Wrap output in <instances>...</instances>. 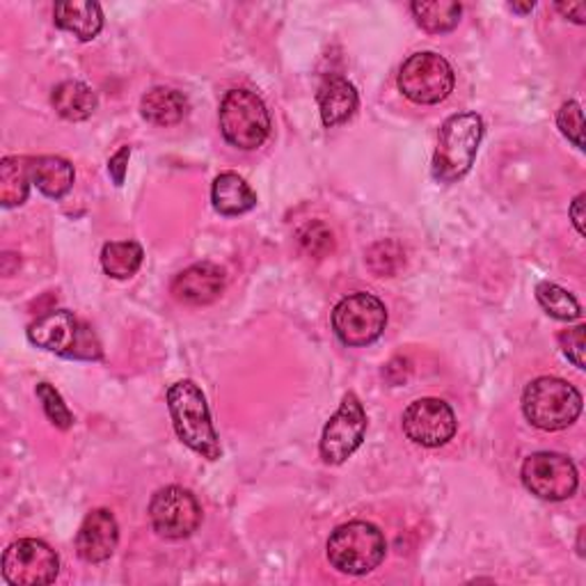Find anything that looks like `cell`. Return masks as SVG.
Returning <instances> with one entry per match:
<instances>
[{"label": "cell", "instance_id": "603a6c76", "mask_svg": "<svg viewBox=\"0 0 586 586\" xmlns=\"http://www.w3.org/2000/svg\"><path fill=\"white\" fill-rule=\"evenodd\" d=\"M142 248L136 241H112L101 250V266L106 276L115 280H129L142 266Z\"/></svg>", "mask_w": 586, "mask_h": 586}, {"label": "cell", "instance_id": "44dd1931", "mask_svg": "<svg viewBox=\"0 0 586 586\" xmlns=\"http://www.w3.org/2000/svg\"><path fill=\"white\" fill-rule=\"evenodd\" d=\"M32 183L47 198L60 200L73 186V166L60 156H37L32 159Z\"/></svg>", "mask_w": 586, "mask_h": 586}, {"label": "cell", "instance_id": "4316f807", "mask_svg": "<svg viewBox=\"0 0 586 586\" xmlns=\"http://www.w3.org/2000/svg\"><path fill=\"white\" fill-rule=\"evenodd\" d=\"M37 399L42 401V408H44L47 417L60 428V431H67V428H71L73 415L69 413V408L64 406L60 393H58V389L53 385L39 383L37 385Z\"/></svg>", "mask_w": 586, "mask_h": 586}, {"label": "cell", "instance_id": "7402d4cb", "mask_svg": "<svg viewBox=\"0 0 586 586\" xmlns=\"http://www.w3.org/2000/svg\"><path fill=\"white\" fill-rule=\"evenodd\" d=\"M51 103L64 120L86 122L97 110V95L90 86L81 81H64L53 90Z\"/></svg>", "mask_w": 586, "mask_h": 586}, {"label": "cell", "instance_id": "ffe728a7", "mask_svg": "<svg viewBox=\"0 0 586 586\" xmlns=\"http://www.w3.org/2000/svg\"><path fill=\"white\" fill-rule=\"evenodd\" d=\"M32 183V159L28 156H8L0 163V205L6 209L21 207L28 200Z\"/></svg>", "mask_w": 586, "mask_h": 586}, {"label": "cell", "instance_id": "6da1fadb", "mask_svg": "<svg viewBox=\"0 0 586 586\" xmlns=\"http://www.w3.org/2000/svg\"><path fill=\"white\" fill-rule=\"evenodd\" d=\"M168 408L179 440L207 460H218L222 447L211 421L207 397L192 380H179L168 389Z\"/></svg>", "mask_w": 586, "mask_h": 586}, {"label": "cell", "instance_id": "5bb4252c", "mask_svg": "<svg viewBox=\"0 0 586 586\" xmlns=\"http://www.w3.org/2000/svg\"><path fill=\"white\" fill-rule=\"evenodd\" d=\"M120 543V527L108 509L92 511L76 534V553L88 564L108 562Z\"/></svg>", "mask_w": 586, "mask_h": 586}, {"label": "cell", "instance_id": "d6a6232c", "mask_svg": "<svg viewBox=\"0 0 586 586\" xmlns=\"http://www.w3.org/2000/svg\"><path fill=\"white\" fill-rule=\"evenodd\" d=\"M584 192L582 195H577V198H575V202H573V207H570V218H573V225H575V229L582 234V237H584Z\"/></svg>", "mask_w": 586, "mask_h": 586}, {"label": "cell", "instance_id": "d6986e66", "mask_svg": "<svg viewBox=\"0 0 586 586\" xmlns=\"http://www.w3.org/2000/svg\"><path fill=\"white\" fill-rule=\"evenodd\" d=\"M140 112L149 125L175 127L188 115V99L172 88H153L142 97Z\"/></svg>", "mask_w": 586, "mask_h": 586}, {"label": "cell", "instance_id": "277c9868", "mask_svg": "<svg viewBox=\"0 0 586 586\" xmlns=\"http://www.w3.org/2000/svg\"><path fill=\"white\" fill-rule=\"evenodd\" d=\"M523 413L540 431H564L582 415V395L562 378L543 376L525 387Z\"/></svg>", "mask_w": 586, "mask_h": 586}, {"label": "cell", "instance_id": "ac0fdd59", "mask_svg": "<svg viewBox=\"0 0 586 586\" xmlns=\"http://www.w3.org/2000/svg\"><path fill=\"white\" fill-rule=\"evenodd\" d=\"M213 209L222 216H241L255 209L257 195L250 183L237 172H222L211 188Z\"/></svg>", "mask_w": 586, "mask_h": 586}, {"label": "cell", "instance_id": "52a82bcc", "mask_svg": "<svg viewBox=\"0 0 586 586\" xmlns=\"http://www.w3.org/2000/svg\"><path fill=\"white\" fill-rule=\"evenodd\" d=\"M387 328V309L380 298L358 291L341 298L332 311V330L346 346H369Z\"/></svg>", "mask_w": 586, "mask_h": 586}, {"label": "cell", "instance_id": "4dcf8cb0", "mask_svg": "<svg viewBox=\"0 0 586 586\" xmlns=\"http://www.w3.org/2000/svg\"><path fill=\"white\" fill-rule=\"evenodd\" d=\"M129 159H131V147H129V145L122 147V149L117 151L115 156H110V161H108V172H110L115 186H122V183H125Z\"/></svg>", "mask_w": 586, "mask_h": 586}, {"label": "cell", "instance_id": "1f68e13d", "mask_svg": "<svg viewBox=\"0 0 586 586\" xmlns=\"http://www.w3.org/2000/svg\"><path fill=\"white\" fill-rule=\"evenodd\" d=\"M557 10L566 17V19H570L573 23H577V26H584L586 23V3H582V0H577V3H559L557 6Z\"/></svg>", "mask_w": 586, "mask_h": 586}, {"label": "cell", "instance_id": "836d02e7", "mask_svg": "<svg viewBox=\"0 0 586 586\" xmlns=\"http://www.w3.org/2000/svg\"><path fill=\"white\" fill-rule=\"evenodd\" d=\"M514 12H518V14H529L534 8H536V3H532V0H529V3H511L509 6Z\"/></svg>", "mask_w": 586, "mask_h": 586}, {"label": "cell", "instance_id": "9a60e30c", "mask_svg": "<svg viewBox=\"0 0 586 586\" xmlns=\"http://www.w3.org/2000/svg\"><path fill=\"white\" fill-rule=\"evenodd\" d=\"M225 289V270L202 261L181 270L172 282V296L186 305H211Z\"/></svg>", "mask_w": 586, "mask_h": 586}, {"label": "cell", "instance_id": "9c48e42d", "mask_svg": "<svg viewBox=\"0 0 586 586\" xmlns=\"http://www.w3.org/2000/svg\"><path fill=\"white\" fill-rule=\"evenodd\" d=\"M523 484L538 499L564 501L577 490V467L564 454L538 451L523 465Z\"/></svg>", "mask_w": 586, "mask_h": 586}, {"label": "cell", "instance_id": "cb8c5ba5", "mask_svg": "<svg viewBox=\"0 0 586 586\" xmlns=\"http://www.w3.org/2000/svg\"><path fill=\"white\" fill-rule=\"evenodd\" d=\"M415 21L419 28L434 34L451 32L463 14L460 3H454V0H431V3H413L410 6Z\"/></svg>", "mask_w": 586, "mask_h": 586}, {"label": "cell", "instance_id": "83f0119b", "mask_svg": "<svg viewBox=\"0 0 586 586\" xmlns=\"http://www.w3.org/2000/svg\"><path fill=\"white\" fill-rule=\"evenodd\" d=\"M557 125L562 133L577 147L584 149V117L577 101H566L557 115Z\"/></svg>", "mask_w": 586, "mask_h": 586}, {"label": "cell", "instance_id": "ba28073f", "mask_svg": "<svg viewBox=\"0 0 586 586\" xmlns=\"http://www.w3.org/2000/svg\"><path fill=\"white\" fill-rule=\"evenodd\" d=\"M456 86L451 64L431 51L410 56L399 71V90L406 99L419 106H436L445 101Z\"/></svg>", "mask_w": 586, "mask_h": 586}, {"label": "cell", "instance_id": "8fae6325", "mask_svg": "<svg viewBox=\"0 0 586 586\" xmlns=\"http://www.w3.org/2000/svg\"><path fill=\"white\" fill-rule=\"evenodd\" d=\"M149 520L153 532L163 538H188L202 523L200 501L186 488H163L149 501Z\"/></svg>", "mask_w": 586, "mask_h": 586}, {"label": "cell", "instance_id": "7a4b0ae2", "mask_svg": "<svg viewBox=\"0 0 586 586\" xmlns=\"http://www.w3.org/2000/svg\"><path fill=\"white\" fill-rule=\"evenodd\" d=\"M484 138V120L477 112L451 115L440 127L434 156V177L440 183H454L473 170Z\"/></svg>", "mask_w": 586, "mask_h": 586}, {"label": "cell", "instance_id": "f1b7e54d", "mask_svg": "<svg viewBox=\"0 0 586 586\" xmlns=\"http://www.w3.org/2000/svg\"><path fill=\"white\" fill-rule=\"evenodd\" d=\"M300 244L311 257H326L332 250V246H335L332 231L324 222L307 225L300 231Z\"/></svg>", "mask_w": 586, "mask_h": 586}, {"label": "cell", "instance_id": "5b68a950", "mask_svg": "<svg viewBox=\"0 0 586 586\" xmlns=\"http://www.w3.org/2000/svg\"><path fill=\"white\" fill-rule=\"evenodd\" d=\"M328 562L344 575H367L385 559L387 543L383 532L371 523H346L328 538Z\"/></svg>", "mask_w": 586, "mask_h": 586}, {"label": "cell", "instance_id": "3957f363", "mask_svg": "<svg viewBox=\"0 0 586 586\" xmlns=\"http://www.w3.org/2000/svg\"><path fill=\"white\" fill-rule=\"evenodd\" d=\"M28 339L69 360H101L103 350L95 330L78 321L71 311L56 309L28 326Z\"/></svg>", "mask_w": 586, "mask_h": 586}, {"label": "cell", "instance_id": "e0dca14e", "mask_svg": "<svg viewBox=\"0 0 586 586\" xmlns=\"http://www.w3.org/2000/svg\"><path fill=\"white\" fill-rule=\"evenodd\" d=\"M56 26L71 32L81 42H92V39L103 28V12L99 3L92 0H73V3H58L53 10Z\"/></svg>", "mask_w": 586, "mask_h": 586}, {"label": "cell", "instance_id": "4fadbf2b", "mask_svg": "<svg viewBox=\"0 0 586 586\" xmlns=\"http://www.w3.org/2000/svg\"><path fill=\"white\" fill-rule=\"evenodd\" d=\"M404 434L421 447H443L456 434V415L443 399H417L404 413Z\"/></svg>", "mask_w": 586, "mask_h": 586}, {"label": "cell", "instance_id": "2e32d148", "mask_svg": "<svg viewBox=\"0 0 586 586\" xmlns=\"http://www.w3.org/2000/svg\"><path fill=\"white\" fill-rule=\"evenodd\" d=\"M317 99H319L321 120L328 129L348 122L350 117L356 115L360 103L354 83H348L344 76H328L319 88Z\"/></svg>", "mask_w": 586, "mask_h": 586}, {"label": "cell", "instance_id": "8992f818", "mask_svg": "<svg viewBox=\"0 0 586 586\" xmlns=\"http://www.w3.org/2000/svg\"><path fill=\"white\" fill-rule=\"evenodd\" d=\"M220 131L239 149H257L270 133V115L250 90H229L220 103Z\"/></svg>", "mask_w": 586, "mask_h": 586}, {"label": "cell", "instance_id": "484cf974", "mask_svg": "<svg viewBox=\"0 0 586 586\" xmlns=\"http://www.w3.org/2000/svg\"><path fill=\"white\" fill-rule=\"evenodd\" d=\"M367 261L369 268L376 272V276H395V272L404 266V250L393 244V241H383L376 244L369 252H367Z\"/></svg>", "mask_w": 586, "mask_h": 586}, {"label": "cell", "instance_id": "30bf717a", "mask_svg": "<svg viewBox=\"0 0 586 586\" xmlns=\"http://www.w3.org/2000/svg\"><path fill=\"white\" fill-rule=\"evenodd\" d=\"M60 559L51 545L37 538H21L3 553V577L12 586H44L56 582Z\"/></svg>", "mask_w": 586, "mask_h": 586}, {"label": "cell", "instance_id": "7c38bea8", "mask_svg": "<svg viewBox=\"0 0 586 586\" xmlns=\"http://www.w3.org/2000/svg\"><path fill=\"white\" fill-rule=\"evenodd\" d=\"M367 436V413L360 399L348 393L335 413V417L326 424L321 436V458L328 465H341L346 458L362 445Z\"/></svg>", "mask_w": 586, "mask_h": 586}, {"label": "cell", "instance_id": "d4e9b609", "mask_svg": "<svg viewBox=\"0 0 586 586\" xmlns=\"http://www.w3.org/2000/svg\"><path fill=\"white\" fill-rule=\"evenodd\" d=\"M536 298L540 302V307L548 311L553 319L559 321H575L582 317V307L579 302L559 285L555 282H540L536 287Z\"/></svg>", "mask_w": 586, "mask_h": 586}, {"label": "cell", "instance_id": "f546056e", "mask_svg": "<svg viewBox=\"0 0 586 586\" xmlns=\"http://www.w3.org/2000/svg\"><path fill=\"white\" fill-rule=\"evenodd\" d=\"M584 332H586V326L579 324L575 326L573 330H566L559 335V344H562V350H564V356L577 367V369H584L586 362H584Z\"/></svg>", "mask_w": 586, "mask_h": 586}]
</instances>
